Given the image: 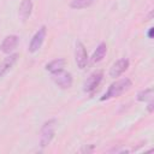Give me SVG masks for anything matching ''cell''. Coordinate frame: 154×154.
Instances as JSON below:
<instances>
[{
  "instance_id": "obj_1",
  "label": "cell",
  "mask_w": 154,
  "mask_h": 154,
  "mask_svg": "<svg viewBox=\"0 0 154 154\" xmlns=\"http://www.w3.org/2000/svg\"><path fill=\"white\" fill-rule=\"evenodd\" d=\"M131 85H132V83H131V81L129 78H122V79L112 83L108 87L107 91L103 94V96H101L100 100L101 101H105V100H109L112 97H118L123 93H125L126 90H129Z\"/></svg>"
},
{
  "instance_id": "obj_2",
  "label": "cell",
  "mask_w": 154,
  "mask_h": 154,
  "mask_svg": "<svg viewBox=\"0 0 154 154\" xmlns=\"http://www.w3.org/2000/svg\"><path fill=\"white\" fill-rule=\"evenodd\" d=\"M55 124H57L55 119H51V120H48L43 124V126L41 129V132H40V146L41 147H47L51 143V141L53 140Z\"/></svg>"
},
{
  "instance_id": "obj_3",
  "label": "cell",
  "mask_w": 154,
  "mask_h": 154,
  "mask_svg": "<svg viewBox=\"0 0 154 154\" xmlns=\"http://www.w3.org/2000/svg\"><path fill=\"white\" fill-rule=\"evenodd\" d=\"M52 79L54 81L55 84H58L63 89H67L72 85V76L70 72L65 70H58L52 72Z\"/></svg>"
},
{
  "instance_id": "obj_4",
  "label": "cell",
  "mask_w": 154,
  "mask_h": 154,
  "mask_svg": "<svg viewBox=\"0 0 154 154\" xmlns=\"http://www.w3.org/2000/svg\"><path fill=\"white\" fill-rule=\"evenodd\" d=\"M46 32H47L46 26H41L35 32V35L32 36V38L30 41V45H29V52L30 53H35L41 48V46H42V43L46 38Z\"/></svg>"
},
{
  "instance_id": "obj_5",
  "label": "cell",
  "mask_w": 154,
  "mask_h": 154,
  "mask_svg": "<svg viewBox=\"0 0 154 154\" xmlns=\"http://www.w3.org/2000/svg\"><path fill=\"white\" fill-rule=\"evenodd\" d=\"M75 59H76V64L77 66L82 70L87 66L88 64V54L85 51L84 45L81 41L76 42V51H75Z\"/></svg>"
},
{
  "instance_id": "obj_6",
  "label": "cell",
  "mask_w": 154,
  "mask_h": 154,
  "mask_svg": "<svg viewBox=\"0 0 154 154\" xmlns=\"http://www.w3.org/2000/svg\"><path fill=\"white\" fill-rule=\"evenodd\" d=\"M102 79V71H95L93 72L84 82V85H83V90L87 91V93H91L97 85L99 83L101 82Z\"/></svg>"
},
{
  "instance_id": "obj_7",
  "label": "cell",
  "mask_w": 154,
  "mask_h": 154,
  "mask_svg": "<svg viewBox=\"0 0 154 154\" xmlns=\"http://www.w3.org/2000/svg\"><path fill=\"white\" fill-rule=\"evenodd\" d=\"M129 67V60L125 59V58H122L119 60H117L109 69V76L116 78V77H119L123 72H125Z\"/></svg>"
},
{
  "instance_id": "obj_8",
  "label": "cell",
  "mask_w": 154,
  "mask_h": 154,
  "mask_svg": "<svg viewBox=\"0 0 154 154\" xmlns=\"http://www.w3.org/2000/svg\"><path fill=\"white\" fill-rule=\"evenodd\" d=\"M17 45H18V36L17 35H8L1 42L0 49H1V52L10 54L17 47Z\"/></svg>"
},
{
  "instance_id": "obj_9",
  "label": "cell",
  "mask_w": 154,
  "mask_h": 154,
  "mask_svg": "<svg viewBox=\"0 0 154 154\" xmlns=\"http://www.w3.org/2000/svg\"><path fill=\"white\" fill-rule=\"evenodd\" d=\"M18 59V54L14 53V54H10L8 57H6L1 63H0V77H2L4 75H6L12 67L13 65L16 64Z\"/></svg>"
},
{
  "instance_id": "obj_10",
  "label": "cell",
  "mask_w": 154,
  "mask_h": 154,
  "mask_svg": "<svg viewBox=\"0 0 154 154\" xmlns=\"http://www.w3.org/2000/svg\"><path fill=\"white\" fill-rule=\"evenodd\" d=\"M31 11H32V1L31 0H22V2L19 5V10H18L19 18L23 22H25L30 17Z\"/></svg>"
},
{
  "instance_id": "obj_11",
  "label": "cell",
  "mask_w": 154,
  "mask_h": 154,
  "mask_svg": "<svg viewBox=\"0 0 154 154\" xmlns=\"http://www.w3.org/2000/svg\"><path fill=\"white\" fill-rule=\"evenodd\" d=\"M106 52H107V46H106V43H105V42H101V43L96 47L95 52L93 53L91 63H93V64H96V63L101 61V60L103 59V57L106 55Z\"/></svg>"
},
{
  "instance_id": "obj_12",
  "label": "cell",
  "mask_w": 154,
  "mask_h": 154,
  "mask_svg": "<svg viewBox=\"0 0 154 154\" xmlns=\"http://www.w3.org/2000/svg\"><path fill=\"white\" fill-rule=\"evenodd\" d=\"M65 64H66L65 59H63V58H58V59H54V60H52L51 63H48V64L46 65V70L49 71V72L52 73V72H54V71L61 70V69L65 66Z\"/></svg>"
},
{
  "instance_id": "obj_13",
  "label": "cell",
  "mask_w": 154,
  "mask_h": 154,
  "mask_svg": "<svg viewBox=\"0 0 154 154\" xmlns=\"http://www.w3.org/2000/svg\"><path fill=\"white\" fill-rule=\"evenodd\" d=\"M95 1L96 0H72L70 6L75 10H82V8H87V7L91 6Z\"/></svg>"
},
{
  "instance_id": "obj_14",
  "label": "cell",
  "mask_w": 154,
  "mask_h": 154,
  "mask_svg": "<svg viewBox=\"0 0 154 154\" xmlns=\"http://www.w3.org/2000/svg\"><path fill=\"white\" fill-rule=\"evenodd\" d=\"M153 99V88H147L144 90H141L138 94H137V100L138 101H150Z\"/></svg>"
},
{
  "instance_id": "obj_15",
  "label": "cell",
  "mask_w": 154,
  "mask_h": 154,
  "mask_svg": "<svg viewBox=\"0 0 154 154\" xmlns=\"http://www.w3.org/2000/svg\"><path fill=\"white\" fill-rule=\"evenodd\" d=\"M148 111H149L150 113L153 112V101H152V100H150L149 103H148Z\"/></svg>"
},
{
  "instance_id": "obj_16",
  "label": "cell",
  "mask_w": 154,
  "mask_h": 154,
  "mask_svg": "<svg viewBox=\"0 0 154 154\" xmlns=\"http://www.w3.org/2000/svg\"><path fill=\"white\" fill-rule=\"evenodd\" d=\"M153 31H154V28H149V31H148V37L149 38L153 37Z\"/></svg>"
},
{
  "instance_id": "obj_17",
  "label": "cell",
  "mask_w": 154,
  "mask_h": 154,
  "mask_svg": "<svg viewBox=\"0 0 154 154\" xmlns=\"http://www.w3.org/2000/svg\"><path fill=\"white\" fill-rule=\"evenodd\" d=\"M94 149V146H90V148H87V147H84L83 149H82V152H89V150H93Z\"/></svg>"
}]
</instances>
